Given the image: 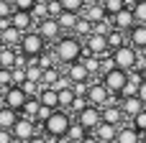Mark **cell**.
I'll return each mask as SVG.
<instances>
[{
    "mask_svg": "<svg viewBox=\"0 0 146 143\" xmlns=\"http://www.w3.org/2000/svg\"><path fill=\"white\" fill-rule=\"evenodd\" d=\"M54 56H56V64L59 67H69V64H77L85 54V46L77 36H62L56 43H54Z\"/></svg>",
    "mask_w": 146,
    "mask_h": 143,
    "instance_id": "obj_1",
    "label": "cell"
},
{
    "mask_svg": "<svg viewBox=\"0 0 146 143\" xmlns=\"http://www.w3.org/2000/svg\"><path fill=\"white\" fill-rule=\"evenodd\" d=\"M69 125H72V115H69V113H64V110H54V113H51V118L41 125V130H44V136H46L49 141H54V138L67 136Z\"/></svg>",
    "mask_w": 146,
    "mask_h": 143,
    "instance_id": "obj_2",
    "label": "cell"
},
{
    "mask_svg": "<svg viewBox=\"0 0 146 143\" xmlns=\"http://www.w3.org/2000/svg\"><path fill=\"white\" fill-rule=\"evenodd\" d=\"M21 54H26V59H38L44 51H46V41L41 38L38 31H31V33H23L21 38V46H18Z\"/></svg>",
    "mask_w": 146,
    "mask_h": 143,
    "instance_id": "obj_3",
    "label": "cell"
},
{
    "mask_svg": "<svg viewBox=\"0 0 146 143\" xmlns=\"http://www.w3.org/2000/svg\"><path fill=\"white\" fill-rule=\"evenodd\" d=\"M13 138L15 143H28L31 138H36V136H41V125L36 123V120H28V118H18V123L13 125Z\"/></svg>",
    "mask_w": 146,
    "mask_h": 143,
    "instance_id": "obj_4",
    "label": "cell"
},
{
    "mask_svg": "<svg viewBox=\"0 0 146 143\" xmlns=\"http://www.w3.org/2000/svg\"><path fill=\"white\" fill-rule=\"evenodd\" d=\"M113 61H115V69L131 72V69H136V64H139V51L126 43V46H121V49L113 51Z\"/></svg>",
    "mask_w": 146,
    "mask_h": 143,
    "instance_id": "obj_5",
    "label": "cell"
},
{
    "mask_svg": "<svg viewBox=\"0 0 146 143\" xmlns=\"http://www.w3.org/2000/svg\"><path fill=\"white\" fill-rule=\"evenodd\" d=\"M87 102H90L92 107L118 105V102H113V95L105 90V84H103V82H92V84H90V90H87Z\"/></svg>",
    "mask_w": 146,
    "mask_h": 143,
    "instance_id": "obj_6",
    "label": "cell"
},
{
    "mask_svg": "<svg viewBox=\"0 0 146 143\" xmlns=\"http://www.w3.org/2000/svg\"><path fill=\"white\" fill-rule=\"evenodd\" d=\"M103 84H105V90L110 95H121L123 87L128 84V74L123 69H110L108 74H103Z\"/></svg>",
    "mask_w": 146,
    "mask_h": 143,
    "instance_id": "obj_7",
    "label": "cell"
},
{
    "mask_svg": "<svg viewBox=\"0 0 146 143\" xmlns=\"http://www.w3.org/2000/svg\"><path fill=\"white\" fill-rule=\"evenodd\" d=\"M74 120H77V123H80L87 133H92V130L103 123V113H100V107H92V105H90V107H87V110H82Z\"/></svg>",
    "mask_w": 146,
    "mask_h": 143,
    "instance_id": "obj_8",
    "label": "cell"
},
{
    "mask_svg": "<svg viewBox=\"0 0 146 143\" xmlns=\"http://www.w3.org/2000/svg\"><path fill=\"white\" fill-rule=\"evenodd\" d=\"M10 26L18 28L21 33H31V31H36V20H33V15L26 13V10H13V15H10Z\"/></svg>",
    "mask_w": 146,
    "mask_h": 143,
    "instance_id": "obj_9",
    "label": "cell"
},
{
    "mask_svg": "<svg viewBox=\"0 0 146 143\" xmlns=\"http://www.w3.org/2000/svg\"><path fill=\"white\" fill-rule=\"evenodd\" d=\"M108 38L105 36H87V41H85V54H90V56H98V59H103L105 54H108Z\"/></svg>",
    "mask_w": 146,
    "mask_h": 143,
    "instance_id": "obj_10",
    "label": "cell"
},
{
    "mask_svg": "<svg viewBox=\"0 0 146 143\" xmlns=\"http://www.w3.org/2000/svg\"><path fill=\"white\" fill-rule=\"evenodd\" d=\"M36 31L41 33V38L44 41H59L62 38V28H59V23H56V18H46V20H41L38 26H36Z\"/></svg>",
    "mask_w": 146,
    "mask_h": 143,
    "instance_id": "obj_11",
    "label": "cell"
},
{
    "mask_svg": "<svg viewBox=\"0 0 146 143\" xmlns=\"http://www.w3.org/2000/svg\"><path fill=\"white\" fill-rule=\"evenodd\" d=\"M26 102H28V97H26V92H23L21 87H8V90H5V107L21 113Z\"/></svg>",
    "mask_w": 146,
    "mask_h": 143,
    "instance_id": "obj_12",
    "label": "cell"
},
{
    "mask_svg": "<svg viewBox=\"0 0 146 143\" xmlns=\"http://www.w3.org/2000/svg\"><path fill=\"white\" fill-rule=\"evenodd\" d=\"M59 69H62V74H67V77H69V82H72V84H77V82H87V79H90V72L85 69V64H82V61L69 64V67H59Z\"/></svg>",
    "mask_w": 146,
    "mask_h": 143,
    "instance_id": "obj_13",
    "label": "cell"
},
{
    "mask_svg": "<svg viewBox=\"0 0 146 143\" xmlns=\"http://www.w3.org/2000/svg\"><path fill=\"white\" fill-rule=\"evenodd\" d=\"M100 113H103V123L115 125V128H121V125H123V120H126V115H123L121 105H105V107H100Z\"/></svg>",
    "mask_w": 146,
    "mask_h": 143,
    "instance_id": "obj_14",
    "label": "cell"
},
{
    "mask_svg": "<svg viewBox=\"0 0 146 143\" xmlns=\"http://www.w3.org/2000/svg\"><path fill=\"white\" fill-rule=\"evenodd\" d=\"M110 20H113V28H115V31H121V33H128V31L136 26V18H133V13H131L128 8H126V10H121V13H118L115 18H110Z\"/></svg>",
    "mask_w": 146,
    "mask_h": 143,
    "instance_id": "obj_15",
    "label": "cell"
},
{
    "mask_svg": "<svg viewBox=\"0 0 146 143\" xmlns=\"http://www.w3.org/2000/svg\"><path fill=\"white\" fill-rule=\"evenodd\" d=\"M118 105H121V110H123V115H126L128 120H133L139 113H144V110H146L144 102H141L139 97H126V100H121Z\"/></svg>",
    "mask_w": 146,
    "mask_h": 143,
    "instance_id": "obj_16",
    "label": "cell"
},
{
    "mask_svg": "<svg viewBox=\"0 0 146 143\" xmlns=\"http://www.w3.org/2000/svg\"><path fill=\"white\" fill-rule=\"evenodd\" d=\"M85 20H90L92 26L95 23H103V20H108V13H105V8H103V3L100 5H85V10L80 13Z\"/></svg>",
    "mask_w": 146,
    "mask_h": 143,
    "instance_id": "obj_17",
    "label": "cell"
},
{
    "mask_svg": "<svg viewBox=\"0 0 146 143\" xmlns=\"http://www.w3.org/2000/svg\"><path fill=\"white\" fill-rule=\"evenodd\" d=\"M92 136H95L100 143H115V138H118V128H115V125H108V123H100V125L92 130Z\"/></svg>",
    "mask_w": 146,
    "mask_h": 143,
    "instance_id": "obj_18",
    "label": "cell"
},
{
    "mask_svg": "<svg viewBox=\"0 0 146 143\" xmlns=\"http://www.w3.org/2000/svg\"><path fill=\"white\" fill-rule=\"evenodd\" d=\"M115 143H141V133H139L131 123H128V125H121V128H118Z\"/></svg>",
    "mask_w": 146,
    "mask_h": 143,
    "instance_id": "obj_19",
    "label": "cell"
},
{
    "mask_svg": "<svg viewBox=\"0 0 146 143\" xmlns=\"http://www.w3.org/2000/svg\"><path fill=\"white\" fill-rule=\"evenodd\" d=\"M38 102L44 107H49V110H59V92L51 90V87H44L41 95H38Z\"/></svg>",
    "mask_w": 146,
    "mask_h": 143,
    "instance_id": "obj_20",
    "label": "cell"
},
{
    "mask_svg": "<svg viewBox=\"0 0 146 143\" xmlns=\"http://www.w3.org/2000/svg\"><path fill=\"white\" fill-rule=\"evenodd\" d=\"M0 36H3V43H5V46H10V49H18V46H21V38H23V33H21L18 28H13V26L3 28V31H0Z\"/></svg>",
    "mask_w": 146,
    "mask_h": 143,
    "instance_id": "obj_21",
    "label": "cell"
},
{
    "mask_svg": "<svg viewBox=\"0 0 146 143\" xmlns=\"http://www.w3.org/2000/svg\"><path fill=\"white\" fill-rule=\"evenodd\" d=\"M18 118H21V113H15L10 107H0V130H13Z\"/></svg>",
    "mask_w": 146,
    "mask_h": 143,
    "instance_id": "obj_22",
    "label": "cell"
},
{
    "mask_svg": "<svg viewBox=\"0 0 146 143\" xmlns=\"http://www.w3.org/2000/svg\"><path fill=\"white\" fill-rule=\"evenodd\" d=\"M77 20H80V13H69V10H62V13L56 15V23H59V28H62V31H74Z\"/></svg>",
    "mask_w": 146,
    "mask_h": 143,
    "instance_id": "obj_23",
    "label": "cell"
},
{
    "mask_svg": "<svg viewBox=\"0 0 146 143\" xmlns=\"http://www.w3.org/2000/svg\"><path fill=\"white\" fill-rule=\"evenodd\" d=\"M128 38H131V46H133V49H141V51H144L146 49V26L136 23V26L131 28V36H128Z\"/></svg>",
    "mask_w": 146,
    "mask_h": 143,
    "instance_id": "obj_24",
    "label": "cell"
},
{
    "mask_svg": "<svg viewBox=\"0 0 146 143\" xmlns=\"http://www.w3.org/2000/svg\"><path fill=\"white\" fill-rule=\"evenodd\" d=\"M15 56H18V49L3 46L0 49V69H13L15 67Z\"/></svg>",
    "mask_w": 146,
    "mask_h": 143,
    "instance_id": "obj_25",
    "label": "cell"
},
{
    "mask_svg": "<svg viewBox=\"0 0 146 143\" xmlns=\"http://www.w3.org/2000/svg\"><path fill=\"white\" fill-rule=\"evenodd\" d=\"M26 79H28V82L41 84V79H44V69L36 64V59H28V67H26Z\"/></svg>",
    "mask_w": 146,
    "mask_h": 143,
    "instance_id": "obj_26",
    "label": "cell"
},
{
    "mask_svg": "<svg viewBox=\"0 0 146 143\" xmlns=\"http://www.w3.org/2000/svg\"><path fill=\"white\" fill-rule=\"evenodd\" d=\"M87 136H90V133H87V130H85L77 120H72V125H69V130H67V138H69L72 143H82Z\"/></svg>",
    "mask_w": 146,
    "mask_h": 143,
    "instance_id": "obj_27",
    "label": "cell"
},
{
    "mask_svg": "<svg viewBox=\"0 0 146 143\" xmlns=\"http://www.w3.org/2000/svg\"><path fill=\"white\" fill-rule=\"evenodd\" d=\"M38 110H41V102H38V97H31V100H28V102L23 105V110H21V118H28V120H36Z\"/></svg>",
    "mask_w": 146,
    "mask_h": 143,
    "instance_id": "obj_28",
    "label": "cell"
},
{
    "mask_svg": "<svg viewBox=\"0 0 146 143\" xmlns=\"http://www.w3.org/2000/svg\"><path fill=\"white\" fill-rule=\"evenodd\" d=\"M62 77V69L59 67H51V69H44V79H41V87H54Z\"/></svg>",
    "mask_w": 146,
    "mask_h": 143,
    "instance_id": "obj_29",
    "label": "cell"
},
{
    "mask_svg": "<svg viewBox=\"0 0 146 143\" xmlns=\"http://www.w3.org/2000/svg\"><path fill=\"white\" fill-rule=\"evenodd\" d=\"M103 8H105L108 18H115L121 10H126V0H103Z\"/></svg>",
    "mask_w": 146,
    "mask_h": 143,
    "instance_id": "obj_30",
    "label": "cell"
},
{
    "mask_svg": "<svg viewBox=\"0 0 146 143\" xmlns=\"http://www.w3.org/2000/svg\"><path fill=\"white\" fill-rule=\"evenodd\" d=\"M36 64H38L41 69H51V67H59V64H56V56H54V51H51V49H46V51H44V54L36 59Z\"/></svg>",
    "mask_w": 146,
    "mask_h": 143,
    "instance_id": "obj_31",
    "label": "cell"
},
{
    "mask_svg": "<svg viewBox=\"0 0 146 143\" xmlns=\"http://www.w3.org/2000/svg\"><path fill=\"white\" fill-rule=\"evenodd\" d=\"M82 64H85V69L90 72V77L100 72V59H98V56H90V54H82Z\"/></svg>",
    "mask_w": 146,
    "mask_h": 143,
    "instance_id": "obj_32",
    "label": "cell"
},
{
    "mask_svg": "<svg viewBox=\"0 0 146 143\" xmlns=\"http://www.w3.org/2000/svg\"><path fill=\"white\" fill-rule=\"evenodd\" d=\"M72 102H74V92H72V87H69V90H62V92H59V110L67 113V110L72 107Z\"/></svg>",
    "mask_w": 146,
    "mask_h": 143,
    "instance_id": "obj_33",
    "label": "cell"
},
{
    "mask_svg": "<svg viewBox=\"0 0 146 143\" xmlns=\"http://www.w3.org/2000/svg\"><path fill=\"white\" fill-rule=\"evenodd\" d=\"M131 13H133L136 23H141V26H146V0H136V5L131 8Z\"/></svg>",
    "mask_w": 146,
    "mask_h": 143,
    "instance_id": "obj_34",
    "label": "cell"
},
{
    "mask_svg": "<svg viewBox=\"0 0 146 143\" xmlns=\"http://www.w3.org/2000/svg\"><path fill=\"white\" fill-rule=\"evenodd\" d=\"M108 46L115 51V49H121V46H126V33H121V31H115L113 28V33L108 36Z\"/></svg>",
    "mask_w": 146,
    "mask_h": 143,
    "instance_id": "obj_35",
    "label": "cell"
},
{
    "mask_svg": "<svg viewBox=\"0 0 146 143\" xmlns=\"http://www.w3.org/2000/svg\"><path fill=\"white\" fill-rule=\"evenodd\" d=\"M21 90H23V92H26V97L31 100V97H38L44 87H41V84H36V82H28V79H26V82L21 84Z\"/></svg>",
    "mask_w": 146,
    "mask_h": 143,
    "instance_id": "obj_36",
    "label": "cell"
},
{
    "mask_svg": "<svg viewBox=\"0 0 146 143\" xmlns=\"http://www.w3.org/2000/svg\"><path fill=\"white\" fill-rule=\"evenodd\" d=\"M62 3V10H69V13H82L85 10V0H59Z\"/></svg>",
    "mask_w": 146,
    "mask_h": 143,
    "instance_id": "obj_37",
    "label": "cell"
},
{
    "mask_svg": "<svg viewBox=\"0 0 146 143\" xmlns=\"http://www.w3.org/2000/svg\"><path fill=\"white\" fill-rule=\"evenodd\" d=\"M74 33H77V36H92V23L80 15V20H77V26H74Z\"/></svg>",
    "mask_w": 146,
    "mask_h": 143,
    "instance_id": "obj_38",
    "label": "cell"
},
{
    "mask_svg": "<svg viewBox=\"0 0 146 143\" xmlns=\"http://www.w3.org/2000/svg\"><path fill=\"white\" fill-rule=\"evenodd\" d=\"M87 107H90L87 97H74V102H72V107H69L67 113H69V115H72V113H74V115H80V113H82V110H87Z\"/></svg>",
    "mask_w": 146,
    "mask_h": 143,
    "instance_id": "obj_39",
    "label": "cell"
},
{
    "mask_svg": "<svg viewBox=\"0 0 146 143\" xmlns=\"http://www.w3.org/2000/svg\"><path fill=\"white\" fill-rule=\"evenodd\" d=\"M10 77H13V87H21V84L26 82V69L13 67V69H10Z\"/></svg>",
    "mask_w": 146,
    "mask_h": 143,
    "instance_id": "obj_40",
    "label": "cell"
},
{
    "mask_svg": "<svg viewBox=\"0 0 146 143\" xmlns=\"http://www.w3.org/2000/svg\"><path fill=\"white\" fill-rule=\"evenodd\" d=\"M13 10H15V8H13L8 0H0V20H10Z\"/></svg>",
    "mask_w": 146,
    "mask_h": 143,
    "instance_id": "obj_41",
    "label": "cell"
},
{
    "mask_svg": "<svg viewBox=\"0 0 146 143\" xmlns=\"http://www.w3.org/2000/svg\"><path fill=\"white\" fill-rule=\"evenodd\" d=\"M131 125H133L139 133H144V130H146V110H144V113H139V115L131 120Z\"/></svg>",
    "mask_w": 146,
    "mask_h": 143,
    "instance_id": "obj_42",
    "label": "cell"
},
{
    "mask_svg": "<svg viewBox=\"0 0 146 143\" xmlns=\"http://www.w3.org/2000/svg\"><path fill=\"white\" fill-rule=\"evenodd\" d=\"M87 90H90V82H77V84H72L74 97H87Z\"/></svg>",
    "mask_w": 146,
    "mask_h": 143,
    "instance_id": "obj_43",
    "label": "cell"
},
{
    "mask_svg": "<svg viewBox=\"0 0 146 143\" xmlns=\"http://www.w3.org/2000/svg\"><path fill=\"white\" fill-rule=\"evenodd\" d=\"M126 97H139V84L128 82V84L123 87V92H121V100H126Z\"/></svg>",
    "mask_w": 146,
    "mask_h": 143,
    "instance_id": "obj_44",
    "label": "cell"
},
{
    "mask_svg": "<svg viewBox=\"0 0 146 143\" xmlns=\"http://www.w3.org/2000/svg\"><path fill=\"white\" fill-rule=\"evenodd\" d=\"M0 87H3V90L13 87V77H10V69H0Z\"/></svg>",
    "mask_w": 146,
    "mask_h": 143,
    "instance_id": "obj_45",
    "label": "cell"
},
{
    "mask_svg": "<svg viewBox=\"0 0 146 143\" xmlns=\"http://www.w3.org/2000/svg\"><path fill=\"white\" fill-rule=\"evenodd\" d=\"M33 5H36L33 0H15V3H13V8H15V10H26V13H31V10H33Z\"/></svg>",
    "mask_w": 146,
    "mask_h": 143,
    "instance_id": "obj_46",
    "label": "cell"
},
{
    "mask_svg": "<svg viewBox=\"0 0 146 143\" xmlns=\"http://www.w3.org/2000/svg\"><path fill=\"white\" fill-rule=\"evenodd\" d=\"M46 8H49V18H56V15L62 13V3H59V0H49Z\"/></svg>",
    "mask_w": 146,
    "mask_h": 143,
    "instance_id": "obj_47",
    "label": "cell"
},
{
    "mask_svg": "<svg viewBox=\"0 0 146 143\" xmlns=\"http://www.w3.org/2000/svg\"><path fill=\"white\" fill-rule=\"evenodd\" d=\"M126 74H128V82H133V84H141V82L146 79V77L139 72V69H131V72H126Z\"/></svg>",
    "mask_w": 146,
    "mask_h": 143,
    "instance_id": "obj_48",
    "label": "cell"
},
{
    "mask_svg": "<svg viewBox=\"0 0 146 143\" xmlns=\"http://www.w3.org/2000/svg\"><path fill=\"white\" fill-rule=\"evenodd\" d=\"M0 143H15L13 133H10V130H0Z\"/></svg>",
    "mask_w": 146,
    "mask_h": 143,
    "instance_id": "obj_49",
    "label": "cell"
},
{
    "mask_svg": "<svg viewBox=\"0 0 146 143\" xmlns=\"http://www.w3.org/2000/svg\"><path fill=\"white\" fill-rule=\"evenodd\" d=\"M139 100L144 102V107H146V79L141 82V84H139Z\"/></svg>",
    "mask_w": 146,
    "mask_h": 143,
    "instance_id": "obj_50",
    "label": "cell"
},
{
    "mask_svg": "<svg viewBox=\"0 0 146 143\" xmlns=\"http://www.w3.org/2000/svg\"><path fill=\"white\" fill-rule=\"evenodd\" d=\"M28 143H51V141H49V138H46V136L41 133V136H36V138H31Z\"/></svg>",
    "mask_w": 146,
    "mask_h": 143,
    "instance_id": "obj_51",
    "label": "cell"
},
{
    "mask_svg": "<svg viewBox=\"0 0 146 143\" xmlns=\"http://www.w3.org/2000/svg\"><path fill=\"white\" fill-rule=\"evenodd\" d=\"M82 143H100V141H98V138H95V136L90 133V136H87V138H85V141H82Z\"/></svg>",
    "mask_w": 146,
    "mask_h": 143,
    "instance_id": "obj_52",
    "label": "cell"
},
{
    "mask_svg": "<svg viewBox=\"0 0 146 143\" xmlns=\"http://www.w3.org/2000/svg\"><path fill=\"white\" fill-rule=\"evenodd\" d=\"M51 143H72V141H69L67 136H62V138H54V141H51Z\"/></svg>",
    "mask_w": 146,
    "mask_h": 143,
    "instance_id": "obj_53",
    "label": "cell"
},
{
    "mask_svg": "<svg viewBox=\"0 0 146 143\" xmlns=\"http://www.w3.org/2000/svg\"><path fill=\"white\" fill-rule=\"evenodd\" d=\"M36 5H49V0H33Z\"/></svg>",
    "mask_w": 146,
    "mask_h": 143,
    "instance_id": "obj_54",
    "label": "cell"
},
{
    "mask_svg": "<svg viewBox=\"0 0 146 143\" xmlns=\"http://www.w3.org/2000/svg\"><path fill=\"white\" fill-rule=\"evenodd\" d=\"M141 143H146V130H144V133H141Z\"/></svg>",
    "mask_w": 146,
    "mask_h": 143,
    "instance_id": "obj_55",
    "label": "cell"
},
{
    "mask_svg": "<svg viewBox=\"0 0 146 143\" xmlns=\"http://www.w3.org/2000/svg\"><path fill=\"white\" fill-rule=\"evenodd\" d=\"M3 46H5V43H3V36H0V49H3Z\"/></svg>",
    "mask_w": 146,
    "mask_h": 143,
    "instance_id": "obj_56",
    "label": "cell"
},
{
    "mask_svg": "<svg viewBox=\"0 0 146 143\" xmlns=\"http://www.w3.org/2000/svg\"><path fill=\"white\" fill-rule=\"evenodd\" d=\"M0 95H5V90H3V87H0Z\"/></svg>",
    "mask_w": 146,
    "mask_h": 143,
    "instance_id": "obj_57",
    "label": "cell"
},
{
    "mask_svg": "<svg viewBox=\"0 0 146 143\" xmlns=\"http://www.w3.org/2000/svg\"><path fill=\"white\" fill-rule=\"evenodd\" d=\"M8 3H10V5H13V3H15V0H8Z\"/></svg>",
    "mask_w": 146,
    "mask_h": 143,
    "instance_id": "obj_58",
    "label": "cell"
}]
</instances>
